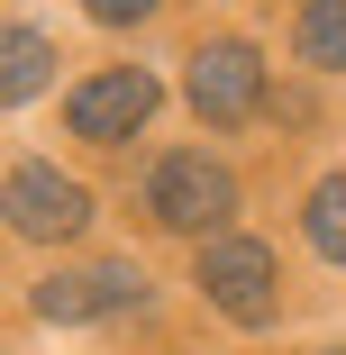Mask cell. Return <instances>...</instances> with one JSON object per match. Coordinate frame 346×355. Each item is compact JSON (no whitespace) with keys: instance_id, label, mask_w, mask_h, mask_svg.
I'll return each instance as SVG.
<instances>
[{"instance_id":"cell-1","label":"cell","mask_w":346,"mask_h":355,"mask_svg":"<svg viewBox=\"0 0 346 355\" xmlns=\"http://www.w3.org/2000/svg\"><path fill=\"white\" fill-rule=\"evenodd\" d=\"M146 209L164 228H182V237H210V228L237 219V173L210 164V155H164L155 182H146Z\"/></svg>"},{"instance_id":"cell-2","label":"cell","mask_w":346,"mask_h":355,"mask_svg":"<svg viewBox=\"0 0 346 355\" xmlns=\"http://www.w3.org/2000/svg\"><path fill=\"white\" fill-rule=\"evenodd\" d=\"M0 219H10L19 237H37V246H55V237H83L92 228V191L64 182L55 164H19L10 182H0Z\"/></svg>"},{"instance_id":"cell-3","label":"cell","mask_w":346,"mask_h":355,"mask_svg":"<svg viewBox=\"0 0 346 355\" xmlns=\"http://www.w3.org/2000/svg\"><path fill=\"white\" fill-rule=\"evenodd\" d=\"M155 73L146 64H110V73H92L73 101H64V119H73V137H92V146H119V137H137L155 119Z\"/></svg>"},{"instance_id":"cell-4","label":"cell","mask_w":346,"mask_h":355,"mask_svg":"<svg viewBox=\"0 0 346 355\" xmlns=\"http://www.w3.org/2000/svg\"><path fill=\"white\" fill-rule=\"evenodd\" d=\"M191 110L200 119H219V128H237V119H255L264 110V55L255 46H237V37H219V46H200L191 55Z\"/></svg>"},{"instance_id":"cell-5","label":"cell","mask_w":346,"mask_h":355,"mask_svg":"<svg viewBox=\"0 0 346 355\" xmlns=\"http://www.w3.org/2000/svg\"><path fill=\"white\" fill-rule=\"evenodd\" d=\"M200 292H210L228 319H273V255L255 237H210L200 246Z\"/></svg>"},{"instance_id":"cell-6","label":"cell","mask_w":346,"mask_h":355,"mask_svg":"<svg viewBox=\"0 0 346 355\" xmlns=\"http://www.w3.org/2000/svg\"><path fill=\"white\" fill-rule=\"evenodd\" d=\"M37 319H64V328H83L101 310H128V301H146V273L137 264H92V273H46L37 282Z\"/></svg>"},{"instance_id":"cell-7","label":"cell","mask_w":346,"mask_h":355,"mask_svg":"<svg viewBox=\"0 0 346 355\" xmlns=\"http://www.w3.org/2000/svg\"><path fill=\"white\" fill-rule=\"evenodd\" d=\"M46 83H55V46L37 28H0V110H10V101H37Z\"/></svg>"},{"instance_id":"cell-8","label":"cell","mask_w":346,"mask_h":355,"mask_svg":"<svg viewBox=\"0 0 346 355\" xmlns=\"http://www.w3.org/2000/svg\"><path fill=\"white\" fill-rule=\"evenodd\" d=\"M337 209H346V191H337V182H319V191H310V246H319L328 264L346 255V219H337Z\"/></svg>"},{"instance_id":"cell-9","label":"cell","mask_w":346,"mask_h":355,"mask_svg":"<svg viewBox=\"0 0 346 355\" xmlns=\"http://www.w3.org/2000/svg\"><path fill=\"white\" fill-rule=\"evenodd\" d=\"M301 64H319V73L337 64V10H328V0H319V10H301Z\"/></svg>"}]
</instances>
